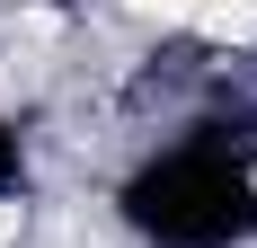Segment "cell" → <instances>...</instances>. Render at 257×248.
Masks as SVG:
<instances>
[{
    "mask_svg": "<svg viewBox=\"0 0 257 248\" xmlns=\"http://www.w3.org/2000/svg\"><path fill=\"white\" fill-rule=\"evenodd\" d=\"M133 9H142V18H195L204 0H133Z\"/></svg>",
    "mask_w": 257,
    "mask_h": 248,
    "instance_id": "1",
    "label": "cell"
}]
</instances>
